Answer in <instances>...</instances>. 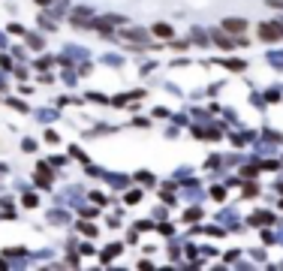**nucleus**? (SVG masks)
Instances as JSON below:
<instances>
[{"instance_id":"f03ea898","label":"nucleus","mask_w":283,"mask_h":271,"mask_svg":"<svg viewBox=\"0 0 283 271\" xmlns=\"http://www.w3.org/2000/svg\"><path fill=\"white\" fill-rule=\"evenodd\" d=\"M223 27H226V30H235V33H244V27H247V24L241 21V18H238V21H235V18H229V21H226Z\"/></svg>"},{"instance_id":"f257e3e1","label":"nucleus","mask_w":283,"mask_h":271,"mask_svg":"<svg viewBox=\"0 0 283 271\" xmlns=\"http://www.w3.org/2000/svg\"><path fill=\"white\" fill-rule=\"evenodd\" d=\"M259 36H265V40H280V36H283V27H280V24H262V27H259Z\"/></svg>"},{"instance_id":"7ed1b4c3","label":"nucleus","mask_w":283,"mask_h":271,"mask_svg":"<svg viewBox=\"0 0 283 271\" xmlns=\"http://www.w3.org/2000/svg\"><path fill=\"white\" fill-rule=\"evenodd\" d=\"M154 33H157V36H172V30H169V27H163V24H157V27H154Z\"/></svg>"}]
</instances>
